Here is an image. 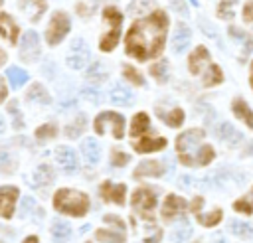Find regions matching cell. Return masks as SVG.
Instances as JSON below:
<instances>
[{"label": "cell", "instance_id": "cell-10", "mask_svg": "<svg viewBox=\"0 0 253 243\" xmlns=\"http://www.w3.org/2000/svg\"><path fill=\"white\" fill-rule=\"evenodd\" d=\"M20 57L22 61H36L40 57V38L36 32H26L20 43Z\"/></svg>", "mask_w": 253, "mask_h": 243}, {"label": "cell", "instance_id": "cell-12", "mask_svg": "<svg viewBox=\"0 0 253 243\" xmlns=\"http://www.w3.org/2000/svg\"><path fill=\"white\" fill-rule=\"evenodd\" d=\"M184 211H186V200H182L180 196L170 194V196L166 198L164 205H162V217L170 221V219L178 217V215L184 213Z\"/></svg>", "mask_w": 253, "mask_h": 243}, {"label": "cell", "instance_id": "cell-44", "mask_svg": "<svg viewBox=\"0 0 253 243\" xmlns=\"http://www.w3.org/2000/svg\"><path fill=\"white\" fill-rule=\"evenodd\" d=\"M81 97L87 99L89 103H99V101H101V93H99L95 87H83V89H81Z\"/></svg>", "mask_w": 253, "mask_h": 243}, {"label": "cell", "instance_id": "cell-39", "mask_svg": "<svg viewBox=\"0 0 253 243\" xmlns=\"http://www.w3.org/2000/svg\"><path fill=\"white\" fill-rule=\"evenodd\" d=\"M237 0H221L217 6V16L221 20H231L233 18V8H235Z\"/></svg>", "mask_w": 253, "mask_h": 243}, {"label": "cell", "instance_id": "cell-58", "mask_svg": "<svg viewBox=\"0 0 253 243\" xmlns=\"http://www.w3.org/2000/svg\"><path fill=\"white\" fill-rule=\"evenodd\" d=\"M0 4H2V0H0Z\"/></svg>", "mask_w": 253, "mask_h": 243}, {"label": "cell", "instance_id": "cell-51", "mask_svg": "<svg viewBox=\"0 0 253 243\" xmlns=\"http://www.w3.org/2000/svg\"><path fill=\"white\" fill-rule=\"evenodd\" d=\"M24 243H38V237H36V235H30V237H28Z\"/></svg>", "mask_w": 253, "mask_h": 243}, {"label": "cell", "instance_id": "cell-22", "mask_svg": "<svg viewBox=\"0 0 253 243\" xmlns=\"http://www.w3.org/2000/svg\"><path fill=\"white\" fill-rule=\"evenodd\" d=\"M81 154L87 166H93L99 160V144L95 142V138H85L81 142Z\"/></svg>", "mask_w": 253, "mask_h": 243}, {"label": "cell", "instance_id": "cell-24", "mask_svg": "<svg viewBox=\"0 0 253 243\" xmlns=\"http://www.w3.org/2000/svg\"><path fill=\"white\" fill-rule=\"evenodd\" d=\"M109 97H111V101H113L115 105H128V103L132 101V93H130L125 85H121V83H115V85L111 87Z\"/></svg>", "mask_w": 253, "mask_h": 243}, {"label": "cell", "instance_id": "cell-53", "mask_svg": "<svg viewBox=\"0 0 253 243\" xmlns=\"http://www.w3.org/2000/svg\"><path fill=\"white\" fill-rule=\"evenodd\" d=\"M213 243H225V239H223V237H215Z\"/></svg>", "mask_w": 253, "mask_h": 243}, {"label": "cell", "instance_id": "cell-2", "mask_svg": "<svg viewBox=\"0 0 253 243\" xmlns=\"http://www.w3.org/2000/svg\"><path fill=\"white\" fill-rule=\"evenodd\" d=\"M204 130L202 128H190L182 132L176 140V150L180 156V162L186 166H206L213 160L215 152L213 146L204 144Z\"/></svg>", "mask_w": 253, "mask_h": 243}, {"label": "cell", "instance_id": "cell-46", "mask_svg": "<svg viewBox=\"0 0 253 243\" xmlns=\"http://www.w3.org/2000/svg\"><path fill=\"white\" fill-rule=\"evenodd\" d=\"M34 207H36L34 200H32V198H24V200H22V205H20V213H22V215H28Z\"/></svg>", "mask_w": 253, "mask_h": 243}, {"label": "cell", "instance_id": "cell-43", "mask_svg": "<svg viewBox=\"0 0 253 243\" xmlns=\"http://www.w3.org/2000/svg\"><path fill=\"white\" fill-rule=\"evenodd\" d=\"M8 113L12 115V119H14V128H24V119H22V115H20V109H18V103L16 101H12L10 105H8Z\"/></svg>", "mask_w": 253, "mask_h": 243}, {"label": "cell", "instance_id": "cell-21", "mask_svg": "<svg viewBox=\"0 0 253 243\" xmlns=\"http://www.w3.org/2000/svg\"><path fill=\"white\" fill-rule=\"evenodd\" d=\"M231 111H233V115H235L239 121H243L249 128H253V111H251V107H249L243 99H235V101L231 103Z\"/></svg>", "mask_w": 253, "mask_h": 243}, {"label": "cell", "instance_id": "cell-40", "mask_svg": "<svg viewBox=\"0 0 253 243\" xmlns=\"http://www.w3.org/2000/svg\"><path fill=\"white\" fill-rule=\"evenodd\" d=\"M83 130H85V117H83V115L77 117V119L73 121V124L65 126V134H67L69 138H77L79 132H83Z\"/></svg>", "mask_w": 253, "mask_h": 243}, {"label": "cell", "instance_id": "cell-26", "mask_svg": "<svg viewBox=\"0 0 253 243\" xmlns=\"http://www.w3.org/2000/svg\"><path fill=\"white\" fill-rule=\"evenodd\" d=\"M51 182H53V170L47 164L38 166L36 172H34V184H36V188H45Z\"/></svg>", "mask_w": 253, "mask_h": 243}, {"label": "cell", "instance_id": "cell-28", "mask_svg": "<svg viewBox=\"0 0 253 243\" xmlns=\"http://www.w3.org/2000/svg\"><path fill=\"white\" fill-rule=\"evenodd\" d=\"M51 237H53L55 243H63V241H67V239L71 237V227H69V223L63 221V219L53 221V225H51Z\"/></svg>", "mask_w": 253, "mask_h": 243}, {"label": "cell", "instance_id": "cell-49", "mask_svg": "<svg viewBox=\"0 0 253 243\" xmlns=\"http://www.w3.org/2000/svg\"><path fill=\"white\" fill-rule=\"evenodd\" d=\"M6 95H8V91H6V85H4V81H2V77H0V101H4Z\"/></svg>", "mask_w": 253, "mask_h": 243}, {"label": "cell", "instance_id": "cell-29", "mask_svg": "<svg viewBox=\"0 0 253 243\" xmlns=\"http://www.w3.org/2000/svg\"><path fill=\"white\" fill-rule=\"evenodd\" d=\"M148 115L146 113H138V115H134V119H132V122H130V136L132 138H138V136H142L146 130H148Z\"/></svg>", "mask_w": 253, "mask_h": 243}, {"label": "cell", "instance_id": "cell-1", "mask_svg": "<svg viewBox=\"0 0 253 243\" xmlns=\"http://www.w3.org/2000/svg\"><path fill=\"white\" fill-rule=\"evenodd\" d=\"M166 30L168 16L162 10H156L148 18L134 22L126 34V53L140 61L156 57L164 47Z\"/></svg>", "mask_w": 253, "mask_h": 243}, {"label": "cell", "instance_id": "cell-8", "mask_svg": "<svg viewBox=\"0 0 253 243\" xmlns=\"http://www.w3.org/2000/svg\"><path fill=\"white\" fill-rule=\"evenodd\" d=\"M156 205V192L150 190V188H138L134 194H132V207L144 215V217H150L152 209Z\"/></svg>", "mask_w": 253, "mask_h": 243}, {"label": "cell", "instance_id": "cell-42", "mask_svg": "<svg viewBox=\"0 0 253 243\" xmlns=\"http://www.w3.org/2000/svg\"><path fill=\"white\" fill-rule=\"evenodd\" d=\"M123 75L130 81V83H134V85H144V79H142V75L134 69V67H130V65H125L123 67Z\"/></svg>", "mask_w": 253, "mask_h": 243}, {"label": "cell", "instance_id": "cell-5", "mask_svg": "<svg viewBox=\"0 0 253 243\" xmlns=\"http://www.w3.org/2000/svg\"><path fill=\"white\" fill-rule=\"evenodd\" d=\"M103 20L107 24V32L101 38V49L103 51H111L121 36V24H123V16L117 8H105L103 12Z\"/></svg>", "mask_w": 253, "mask_h": 243}, {"label": "cell", "instance_id": "cell-6", "mask_svg": "<svg viewBox=\"0 0 253 243\" xmlns=\"http://www.w3.org/2000/svg\"><path fill=\"white\" fill-rule=\"evenodd\" d=\"M95 132H99V134L111 132L115 138H123V134H125V119L119 113L105 111L95 119Z\"/></svg>", "mask_w": 253, "mask_h": 243}, {"label": "cell", "instance_id": "cell-48", "mask_svg": "<svg viewBox=\"0 0 253 243\" xmlns=\"http://www.w3.org/2000/svg\"><path fill=\"white\" fill-rule=\"evenodd\" d=\"M172 8H176V10H178V14H182V16H186V14H188L186 6H184L180 0H172Z\"/></svg>", "mask_w": 253, "mask_h": 243}, {"label": "cell", "instance_id": "cell-27", "mask_svg": "<svg viewBox=\"0 0 253 243\" xmlns=\"http://www.w3.org/2000/svg\"><path fill=\"white\" fill-rule=\"evenodd\" d=\"M95 237L101 243H125V229H97Z\"/></svg>", "mask_w": 253, "mask_h": 243}, {"label": "cell", "instance_id": "cell-14", "mask_svg": "<svg viewBox=\"0 0 253 243\" xmlns=\"http://www.w3.org/2000/svg\"><path fill=\"white\" fill-rule=\"evenodd\" d=\"M140 140H132V146L136 152H152V150H160L166 146V138L162 136H138Z\"/></svg>", "mask_w": 253, "mask_h": 243}, {"label": "cell", "instance_id": "cell-32", "mask_svg": "<svg viewBox=\"0 0 253 243\" xmlns=\"http://www.w3.org/2000/svg\"><path fill=\"white\" fill-rule=\"evenodd\" d=\"M6 75H8V81L14 89H20L24 83H28V73L22 67H10L6 71Z\"/></svg>", "mask_w": 253, "mask_h": 243}, {"label": "cell", "instance_id": "cell-34", "mask_svg": "<svg viewBox=\"0 0 253 243\" xmlns=\"http://www.w3.org/2000/svg\"><path fill=\"white\" fill-rule=\"evenodd\" d=\"M233 209L239 211V213H245V215L253 213V188H251V192H249L247 196L239 198V200L233 203Z\"/></svg>", "mask_w": 253, "mask_h": 243}, {"label": "cell", "instance_id": "cell-20", "mask_svg": "<svg viewBox=\"0 0 253 243\" xmlns=\"http://www.w3.org/2000/svg\"><path fill=\"white\" fill-rule=\"evenodd\" d=\"M164 174V166L156 160H144L136 166L134 170V178H140V176H152V178H158Z\"/></svg>", "mask_w": 253, "mask_h": 243}, {"label": "cell", "instance_id": "cell-9", "mask_svg": "<svg viewBox=\"0 0 253 243\" xmlns=\"http://www.w3.org/2000/svg\"><path fill=\"white\" fill-rule=\"evenodd\" d=\"M89 55H91L89 45L85 43V40L77 38V40L71 41V47H69V53H67V65L71 69H81V67L87 65Z\"/></svg>", "mask_w": 253, "mask_h": 243}, {"label": "cell", "instance_id": "cell-19", "mask_svg": "<svg viewBox=\"0 0 253 243\" xmlns=\"http://www.w3.org/2000/svg\"><path fill=\"white\" fill-rule=\"evenodd\" d=\"M0 36H4L10 43H16V40H18V26L12 20V16L6 12L0 14Z\"/></svg>", "mask_w": 253, "mask_h": 243}, {"label": "cell", "instance_id": "cell-57", "mask_svg": "<svg viewBox=\"0 0 253 243\" xmlns=\"http://www.w3.org/2000/svg\"><path fill=\"white\" fill-rule=\"evenodd\" d=\"M95 2H101V0H95Z\"/></svg>", "mask_w": 253, "mask_h": 243}, {"label": "cell", "instance_id": "cell-18", "mask_svg": "<svg viewBox=\"0 0 253 243\" xmlns=\"http://www.w3.org/2000/svg\"><path fill=\"white\" fill-rule=\"evenodd\" d=\"M55 158L57 162L63 166L65 172H73L77 168V156H75V150L69 148V146H59L57 152H55Z\"/></svg>", "mask_w": 253, "mask_h": 243}, {"label": "cell", "instance_id": "cell-35", "mask_svg": "<svg viewBox=\"0 0 253 243\" xmlns=\"http://www.w3.org/2000/svg\"><path fill=\"white\" fill-rule=\"evenodd\" d=\"M154 8V0H132L128 4V14L130 16H138V14H144L148 10Z\"/></svg>", "mask_w": 253, "mask_h": 243}, {"label": "cell", "instance_id": "cell-50", "mask_svg": "<svg viewBox=\"0 0 253 243\" xmlns=\"http://www.w3.org/2000/svg\"><path fill=\"white\" fill-rule=\"evenodd\" d=\"M243 154H247V156H253V140L245 144V148H243Z\"/></svg>", "mask_w": 253, "mask_h": 243}, {"label": "cell", "instance_id": "cell-36", "mask_svg": "<svg viewBox=\"0 0 253 243\" xmlns=\"http://www.w3.org/2000/svg\"><path fill=\"white\" fill-rule=\"evenodd\" d=\"M190 235H192V227H190V223H188V221H182L178 227H174L170 239H172L174 243H182V241H186Z\"/></svg>", "mask_w": 253, "mask_h": 243}, {"label": "cell", "instance_id": "cell-30", "mask_svg": "<svg viewBox=\"0 0 253 243\" xmlns=\"http://www.w3.org/2000/svg\"><path fill=\"white\" fill-rule=\"evenodd\" d=\"M221 209L219 207H215V209H211V211H208V213H202V211H196V219L204 225V227H211V225H217L219 221H221Z\"/></svg>", "mask_w": 253, "mask_h": 243}, {"label": "cell", "instance_id": "cell-37", "mask_svg": "<svg viewBox=\"0 0 253 243\" xmlns=\"http://www.w3.org/2000/svg\"><path fill=\"white\" fill-rule=\"evenodd\" d=\"M150 75H152L158 83H164V81L168 79V63H166V59H160L158 63H154V65L150 67Z\"/></svg>", "mask_w": 253, "mask_h": 243}, {"label": "cell", "instance_id": "cell-45", "mask_svg": "<svg viewBox=\"0 0 253 243\" xmlns=\"http://www.w3.org/2000/svg\"><path fill=\"white\" fill-rule=\"evenodd\" d=\"M128 162V154H125V152H113L111 154V164L113 166H125Z\"/></svg>", "mask_w": 253, "mask_h": 243}, {"label": "cell", "instance_id": "cell-4", "mask_svg": "<svg viewBox=\"0 0 253 243\" xmlns=\"http://www.w3.org/2000/svg\"><path fill=\"white\" fill-rule=\"evenodd\" d=\"M53 205L57 211L61 213H69V215H75V217H81L87 213L89 209V200L85 194L77 192V190H59L53 198Z\"/></svg>", "mask_w": 253, "mask_h": 243}, {"label": "cell", "instance_id": "cell-17", "mask_svg": "<svg viewBox=\"0 0 253 243\" xmlns=\"http://www.w3.org/2000/svg\"><path fill=\"white\" fill-rule=\"evenodd\" d=\"M227 34L241 45V57H247V55L251 53V49H253V38H251L249 34H245L243 30L235 28V26H229Z\"/></svg>", "mask_w": 253, "mask_h": 243}, {"label": "cell", "instance_id": "cell-23", "mask_svg": "<svg viewBox=\"0 0 253 243\" xmlns=\"http://www.w3.org/2000/svg\"><path fill=\"white\" fill-rule=\"evenodd\" d=\"M156 115H158L168 126H180V124L184 122V111L178 109V107H174V109H170V111H162V109L156 107Z\"/></svg>", "mask_w": 253, "mask_h": 243}, {"label": "cell", "instance_id": "cell-16", "mask_svg": "<svg viewBox=\"0 0 253 243\" xmlns=\"http://www.w3.org/2000/svg\"><path fill=\"white\" fill-rule=\"evenodd\" d=\"M20 8L28 14L32 22H40V18L45 12V0H20Z\"/></svg>", "mask_w": 253, "mask_h": 243}, {"label": "cell", "instance_id": "cell-15", "mask_svg": "<svg viewBox=\"0 0 253 243\" xmlns=\"http://www.w3.org/2000/svg\"><path fill=\"white\" fill-rule=\"evenodd\" d=\"M190 40H192V32L186 24H178L176 30H174V38H172V49L176 53H182L188 45H190Z\"/></svg>", "mask_w": 253, "mask_h": 243}, {"label": "cell", "instance_id": "cell-3", "mask_svg": "<svg viewBox=\"0 0 253 243\" xmlns=\"http://www.w3.org/2000/svg\"><path fill=\"white\" fill-rule=\"evenodd\" d=\"M188 67H190V73L202 75L206 87L219 85V83L223 81L221 69H219L215 63H211L210 53H208V49H206L204 45H198V47L192 51V55H190V59H188Z\"/></svg>", "mask_w": 253, "mask_h": 243}, {"label": "cell", "instance_id": "cell-13", "mask_svg": "<svg viewBox=\"0 0 253 243\" xmlns=\"http://www.w3.org/2000/svg\"><path fill=\"white\" fill-rule=\"evenodd\" d=\"M125 194H126V186L125 184H111V182H105L101 186V196L107 200V202H115L119 205L125 203Z\"/></svg>", "mask_w": 253, "mask_h": 243}, {"label": "cell", "instance_id": "cell-7", "mask_svg": "<svg viewBox=\"0 0 253 243\" xmlns=\"http://www.w3.org/2000/svg\"><path fill=\"white\" fill-rule=\"evenodd\" d=\"M67 32H69V16L63 12H55L45 30V40L49 45H57Z\"/></svg>", "mask_w": 253, "mask_h": 243}, {"label": "cell", "instance_id": "cell-52", "mask_svg": "<svg viewBox=\"0 0 253 243\" xmlns=\"http://www.w3.org/2000/svg\"><path fill=\"white\" fill-rule=\"evenodd\" d=\"M4 61H6V53H4V51H2V49H0V65H2V63H4Z\"/></svg>", "mask_w": 253, "mask_h": 243}, {"label": "cell", "instance_id": "cell-41", "mask_svg": "<svg viewBox=\"0 0 253 243\" xmlns=\"http://www.w3.org/2000/svg\"><path fill=\"white\" fill-rule=\"evenodd\" d=\"M55 132H57L55 124L49 122V124H43V126H40V128L36 130V138H38L40 142H43V140H47V138H53Z\"/></svg>", "mask_w": 253, "mask_h": 243}, {"label": "cell", "instance_id": "cell-25", "mask_svg": "<svg viewBox=\"0 0 253 243\" xmlns=\"http://www.w3.org/2000/svg\"><path fill=\"white\" fill-rule=\"evenodd\" d=\"M217 136L221 138V140H225V142H229L231 146L233 144H237V142H241V132L239 130H235L229 122H221L219 126H217Z\"/></svg>", "mask_w": 253, "mask_h": 243}, {"label": "cell", "instance_id": "cell-55", "mask_svg": "<svg viewBox=\"0 0 253 243\" xmlns=\"http://www.w3.org/2000/svg\"><path fill=\"white\" fill-rule=\"evenodd\" d=\"M249 83H251V87H253V63H251V77H249Z\"/></svg>", "mask_w": 253, "mask_h": 243}, {"label": "cell", "instance_id": "cell-38", "mask_svg": "<svg viewBox=\"0 0 253 243\" xmlns=\"http://www.w3.org/2000/svg\"><path fill=\"white\" fill-rule=\"evenodd\" d=\"M105 77H107V69H105V65H103L101 61H95V63L87 69V79H89V81L99 83V81H103Z\"/></svg>", "mask_w": 253, "mask_h": 243}, {"label": "cell", "instance_id": "cell-56", "mask_svg": "<svg viewBox=\"0 0 253 243\" xmlns=\"http://www.w3.org/2000/svg\"><path fill=\"white\" fill-rule=\"evenodd\" d=\"M190 2H192V4H196V6H198V0H190Z\"/></svg>", "mask_w": 253, "mask_h": 243}, {"label": "cell", "instance_id": "cell-11", "mask_svg": "<svg viewBox=\"0 0 253 243\" xmlns=\"http://www.w3.org/2000/svg\"><path fill=\"white\" fill-rule=\"evenodd\" d=\"M16 200H18V188H14V186L0 188V215L2 217H12Z\"/></svg>", "mask_w": 253, "mask_h": 243}, {"label": "cell", "instance_id": "cell-33", "mask_svg": "<svg viewBox=\"0 0 253 243\" xmlns=\"http://www.w3.org/2000/svg\"><path fill=\"white\" fill-rule=\"evenodd\" d=\"M229 231L237 237H253V225L247 221H241V219H233L229 223Z\"/></svg>", "mask_w": 253, "mask_h": 243}, {"label": "cell", "instance_id": "cell-47", "mask_svg": "<svg viewBox=\"0 0 253 243\" xmlns=\"http://www.w3.org/2000/svg\"><path fill=\"white\" fill-rule=\"evenodd\" d=\"M243 20L245 22H253V0H249L243 6Z\"/></svg>", "mask_w": 253, "mask_h": 243}, {"label": "cell", "instance_id": "cell-31", "mask_svg": "<svg viewBox=\"0 0 253 243\" xmlns=\"http://www.w3.org/2000/svg\"><path fill=\"white\" fill-rule=\"evenodd\" d=\"M28 101H36V103H42V105H47L49 101H51V97L47 95V91L43 89V85H40V83H34L32 87H30V91H28Z\"/></svg>", "mask_w": 253, "mask_h": 243}, {"label": "cell", "instance_id": "cell-54", "mask_svg": "<svg viewBox=\"0 0 253 243\" xmlns=\"http://www.w3.org/2000/svg\"><path fill=\"white\" fill-rule=\"evenodd\" d=\"M4 132V121H2V117H0V134Z\"/></svg>", "mask_w": 253, "mask_h": 243}]
</instances>
